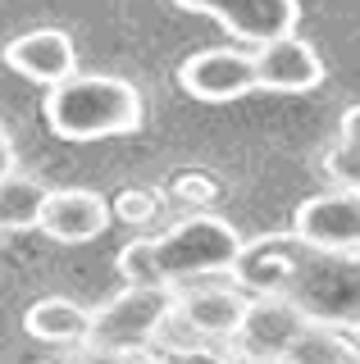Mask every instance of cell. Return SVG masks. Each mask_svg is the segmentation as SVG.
<instances>
[{
    "label": "cell",
    "instance_id": "8fae6325",
    "mask_svg": "<svg viewBox=\"0 0 360 364\" xmlns=\"http://www.w3.org/2000/svg\"><path fill=\"white\" fill-rule=\"evenodd\" d=\"M255 64V91H283V96H301L324 82V60L306 37H274L251 50Z\"/></svg>",
    "mask_w": 360,
    "mask_h": 364
},
{
    "label": "cell",
    "instance_id": "5bb4252c",
    "mask_svg": "<svg viewBox=\"0 0 360 364\" xmlns=\"http://www.w3.org/2000/svg\"><path fill=\"white\" fill-rule=\"evenodd\" d=\"M23 328L28 337L46 341V346H87L92 337V310L69 301V296H41L23 310Z\"/></svg>",
    "mask_w": 360,
    "mask_h": 364
},
{
    "label": "cell",
    "instance_id": "52a82bcc",
    "mask_svg": "<svg viewBox=\"0 0 360 364\" xmlns=\"http://www.w3.org/2000/svg\"><path fill=\"white\" fill-rule=\"evenodd\" d=\"M178 87L201 105H228L255 91V64L251 50L238 46H206L178 64Z\"/></svg>",
    "mask_w": 360,
    "mask_h": 364
},
{
    "label": "cell",
    "instance_id": "3957f363",
    "mask_svg": "<svg viewBox=\"0 0 360 364\" xmlns=\"http://www.w3.org/2000/svg\"><path fill=\"white\" fill-rule=\"evenodd\" d=\"M283 301L306 323L360 337V255H329L306 246L283 287Z\"/></svg>",
    "mask_w": 360,
    "mask_h": 364
},
{
    "label": "cell",
    "instance_id": "9c48e42d",
    "mask_svg": "<svg viewBox=\"0 0 360 364\" xmlns=\"http://www.w3.org/2000/svg\"><path fill=\"white\" fill-rule=\"evenodd\" d=\"M251 296L233 282H187V287L174 291V323H183L187 333H196L201 341H228L238 333Z\"/></svg>",
    "mask_w": 360,
    "mask_h": 364
},
{
    "label": "cell",
    "instance_id": "e0dca14e",
    "mask_svg": "<svg viewBox=\"0 0 360 364\" xmlns=\"http://www.w3.org/2000/svg\"><path fill=\"white\" fill-rule=\"evenodd\" d=\"M164 210H169L164 191H160V187H142V182H132V187L115 191V200H110V219L132 223V228H146V223L164 219Z\"/></svg>",
    "mask_w": 360,
    "mask_h": 364
},
{
    "label": "cell",
    "instance_id": "7c38bea8",
    "mask_svg": "<svg viewBox=\"0 0 360 364\" xmlns=\"http://www.w3.org/2000/svg\"><path fill=\"white\" fill-rule=\"evenodd\" d=\"M301 250L306 246L292 232H269V237H255V242H242L238 259L228 269V282L242 287L246 296H283Z\"/></svg>",
    "mask_w": 360,
    "mask_h": 364
},
{
    "label": "cell",
    "instance_id": "ffe728a7",
    "mask_svg": "<svg viewBox=\"0 0 360 364\" xmlns=\"http://www.w3.org/2000/svg\"><path fill=\"white\" fill-rule=\"evenodd\" d=\"M155 364H238L215 346H155Z\"/></svg>",
    "mask_w": 360,
    "mask_h": 364
},
{
    "label": "cell",
    "instance_id": "2e32d148",
    "mask_svg": "<svg viewBox=\"0 0 360 364\" xmlns=\"http://www.w3.org/2000/svg\"><path fill=\"white\" fill-rule=\"evenodd\" d=\"M283 364H360V346H356L351 333L306 323V328L297 333V341L287 346Z\"/></svg>",
    "mask_w": 360,
    "mask_h": 364
},
{
    "label": "cell",
    "instance_id": "8992f818",
    "mask_svg": "<svg viewBox=\"0 0 360 364\" xmlns=\"http://www.w3.org/2000/svg\"><path fill=\"white\" fill-rule=\"evenodd\" d=\"M301 328H306V318L283 296H251L238 333L228 337V355L238 364H283Z\"/></svg>",
    "mask_w": 360,
    "mask_h": 364
},
{
    "label": "cell",
    "instance_id": "5b68a950",
    "mask_svg": "<svg viewBox=\"0 0 360 364\" xmlns=\"http://www.w3.org/2000/svg\"><path fill=\"white\" fill-rule=\"evenodd\" d=\"M292 237L310 250L329 255H360V191H319L306 196L292 214Z\"/></svg>",
    "mask_w": 360,
    "mask_h": 364
},
{
    "label": "cell",
    "instance_id": "7a4b0ae2",
    "mask_svg": "<svg viewBox=\"0 0 360 364\" xmlns=\"http://www.w3.org/2000/svg\"><path fill=\"white\" fill-rule=\"evenodd\" d=\"M142 91L115 73H73L46 91V128L60 141H110L142 128Z\"/></svg>",
    "mask_w": 360,
    "mask_h": 364
},
{
    "label": "cell",
    "instance_id": "4fadbf2b",
    "mask_svg": "<svg viewBox=\"0 0 360 364\" xmlns=\"http://www.w3.org/2000/svg\"><path fill=\"white\" fill-rule=\"evenodd\" d=\"M115 223L110 219V200L92 187H55L46 196V210H41V232L51 242H64V246H87L96 242L105 228Z\"/></svg>",
    "mask_w": 360,
    "mask_h": 364
},
{
    "label": "cell",
    "instance_id": "d6986e66",
    "mask_svg": "<svg viewBox=\"0 0 360 364\" xmlns=\"http://www.w3.org/2000/svg\"><path fill=\"white\" fill-rule=\"evenodd\" d=\"M324 173H329V182L337 191H360V151L333 141L329 151H324Z\"/></svg>",
    "mask_w": 360,
    "mask_h": 364
},
{
    "label": "cell",
    "instance_id": "30bf717a",
    "mask_svg": "<svg viewBox=\"0 0 360 364\" xmlns=\"http://www.w3.org/2000/svg\"><path fill=\"white\" fill-rule=\"evenodd\" d=\"M0 60L14 68L18 77L37 87H60L78 73V46L64 28H28L18 37H9V46L0 50Z\"/></svg>",
    "mask_w": 360,
    "mask_h": 364
},
{
    "label": "cell",
    "instance_id": "ba28073f",
    "mask_svg": "<svg viewBox=\"0 0 360 364\" xmlns=\"http://www.w3.org/2000/svg\"><path fill=\"white\" fill-rule=\"evenodd\" d=\"M178 9L215 18L228 37H238L242 46H265L274 37H292L301 23L297 0H174Z\"/></svg>",
    "mask_w": 360,
    "mask_h": 364
},
{
    "label": "cell",
    "instance_id": "ac0fdd59",
    "mask_svg": "<svg viewBox=\"0 0 360 364\" xmlns=\"http://www.w3.org/2000/svg\"><path fill=\"white\" fill-rule=\"evenodd\" d=\"M160 191H164L169 205H178V210H187V214H210V205L219 200V182L210 173H201V168H183V173H174Z\"/></svg>",
    "mask_w": 360,
    "mask_h": 364
},
{
    "label": "cell",
    "instance_id": "6da1fadb",
    "mask_svg": "<svg viewBox=\"0 0 360 364\" xmlns=\"http://www.w3.org/2000/svg\"><path fill=\"white\" fill-rule=\"evenodd\" d=\"M242 250V232L228 219L210 214H183L160 237H132L119 250V278L123 287H187L206 278H228L233 259Z\"/></svg>",
    "mask_w": 360,
    "mask_h": 364
},
{
    "label": "cell",
    "instance_id": "9a60e30c",
    "mask_svg": "<svg viewBox=\"0 0 360 364\" xmlns=\"http://www.w3.org/2000/svg\"><path fill=\"white\" fill-rule=\"evenodd\" d=\"M51 187L32 173H9L0 178V232H28V228L41 223V210H46Z\"/></svg>",
    "mask_w": 360,
    "mask_h": 364
},
{
    "label": "cell",
    "instance_id": "277c9868",
    "mask_svg": "<svg viewBox=\"0 0 360 364\" xmlns=\"http://www.w3.org/2000/svg\"><path fill=\"white\" fill-rule=\"evenodd\" d=\"M174 323V291L169 287H123L105 305L92 310V337L87 346L142 355L164 341V328Z\"/></svg>",
    "mask_w": 360,
    "mask_h": 364
},
{
    "label": "cell",
    "instance_id": "603a6c76",
    "mask_svg": "<svg viewBox=\"0 0 360 364\" xmlns=\"http://www.w3.org/2000/svg\"><path fill=\"white\" fill-rule=\"evenodd\" d=\"M18 168V155H14V136H9V128L0 123V178H9Z\"/></svg>",
    "mask_w": 360,
    "mask_h": 364
},
{
    "label": "cell",
    "instance_id": "7402d4cb",
    "mask_svg": "<svg viewBox=\"0 0 360 364\" xmlns=\"http://www.w3.org/2000/svg\"><path fill=\"white\" fill-rule=\"evenodd\" d=\"M337 141L351 146V151H360V100L342 109V119H337Z\"/></svg>",
    "mask_w": 360,
    "mask_h": 364
},
{
    "label": "cell",
    "instance_id": "44dd1931",
    "mask_svg": "<svg viewBox=\"0 0 360 364\" xmlns=\"http://www.w3.org/2000/svg\"><path fill=\"white\" fill-rule=\"evenodd\" d=\"M60 364H155V350H142V355H119V350H100V346H73Z\"/></svg>",
    "mask_w": 360,
    "mask_h": 364
}]
</instances>
